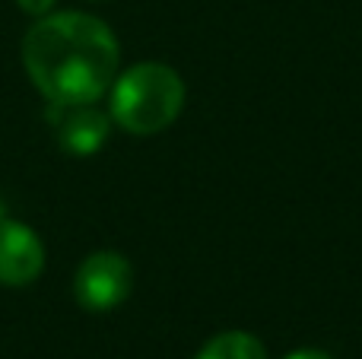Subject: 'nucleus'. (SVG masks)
I'll use <instances>...</instances> for the list:
<instances>
[{"label":"nucleus","instance_id":"2","mask_svg":"<svg viewBox=\"0 0 362 359\" xmlns=\"http://www.w3.org/2000/svg\"><path fill=\"white\" fill-rule=\"evenodd\" d=\"M185 105V80L165 64H137L112 86V118L127 134L150 137L172 124Z\"/></svg>","mask_w":362,"mask_h":359},{"label":"nucleus","instance_id":"5","mask_svg":"<svg viewBox=\"0 0 362 359\" xmlns=\"http://www.w3.org/2000/svg\"><path fill=\"white\" fill-rule=\"evenodd\" d=\"M45 271V245L25 223L0 220V283L29 286Z\"/></svg>","mask_w":362,"mask_h":359},{"label":"nucleus","instance_id":"1","mask_svg":"<svg viewBox=\"0 0 362 359\" xmlns=\"http://www.w3.org/2000/svg\"><path fill=\"white\" fill-rule=\"evenodd\" d=\"M118 38L89 13H51L23 38V64L51 105L95 102L118 73Z\"/></svg>","mask_w":362,"mask_h":359},{"label":"nucleus","instance_id":"4","mask_svg":"<svg viewBox=\"0 0 362 359\" xmlns=\"http://www.w3.org/2000/svg\"><path fill=\"white\" fill-rule=\"evenodd\" d=\"M48 121L57 131V143L70 153V156H93L102 150L112 131V114L95 108V102H83V105H51Z\"/></svg>","mask_w":362,"mask_h":359},{"label":"nucleus","instance_id":"6","mask_svg":"<svg viewBox=\"0 0 362 359\" xmlns=\"http://www.w3.org/2000/svg\"><path fill=\"white\" fill-rule=\"evenodd\" d=\"M197 359H267V350L248 331H223L204 343Z\"/></svg>","mask_w":362,"mask_h":359},{"label":"nucleus","instance_id":"8","mask_svg":"<svg viewBox=\"0 0 362 359\" xmlns=\"http://www.w3.org/2000/svg\"><path fill=\"white\" fill-rule=\"evenodd\" d=\"M286 359H334V356L325 353V350H296V353H289Z\"/></svg>","mask_w":362,"mask_h":359},{"label":"nucleus","instance_id":"3","mask_svg":"<svg viewBox=\"0 0 362 359\" xmlns=\"http://www.w3.org/2000/svg\"><path fill=\"white\" fill-rule=\"evenodd\" d=\"M134 271L124 254L95 252L76 267L74 296L86 312H112L131 296Z\"/></svg>","mask_w":362,"mask_h":359},{"label":"nucleus","instance_id":"7","mask_svg":"<svg viewBox=\"0 0 362 359\" xmlns=\"http://www.w3.org/2000/svg\"><path fill=\"white\" fill-rule=\"evenodd\" d=\"M19 6H23L25 13H32V16H45V13L54 6V0H16Z\"/></svg>","mask_w":362,"mask_h":359}]
</instances>
